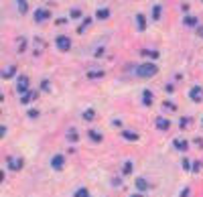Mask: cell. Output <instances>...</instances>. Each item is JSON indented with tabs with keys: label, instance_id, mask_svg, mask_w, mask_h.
<instances>
[{
	"label": "cell",
	"instance_id": "cell-19",
	"mask_svg": "<svg viewBox=\"0 0 203 197\" xmlns=\"http://www.w3.org/2000/svg\"><path fill=\"white\" fill-rule=\"evenodd\" d=\"M102 71H90V77H100Z\"/></svg>",
	"mask_w": 203,
	"mask_h": 197
},
{
	"label": "cell",
	"instance_id": "cell-8",
	"mask_svg": "<svg viewBox=\"0 0 203 197\" xmlns=\"http://www.w3.org/2000/svg\"><path fill=\"white\" fill-rule=\"evenodd\" d=\"M10 167H12V169H21V167H23V161H16V159H10Z\"/></svg>",
	"mask_w": 203,
	"mask_h": 197
},
{
	"label": "cell",
	"instance_id": "cell-11",
	"mask_svg": "<svg viewBox=\"0 0 203 197\" xmlns=\"http://www.w3.org/2000/svg\"><path fill=\"white\" fill-rule=\"evenodd\" d=\"M150 102H152V96L148 92H144V104H150Z\"/></svg>",
	"mask_w": 203,
	"mask_h": 197
},
{
	"label": "cell",
	"instance_id": "cell-20",
	"mask_svg": "<svg viewBox=\"0 0 203 197\" xmlns=\"http://www.w3.org/2000/svg\"><path fill=\"white\" fill-rule=\"evenodd\" d=\"M18 6H21V10H26V4H24V0H18Z\"/></svg>",
	"mask_w": 203,
	"mask_h": 197
},
{
	"label": "cell",
	"instance_id": "cell-17",
	"mask_svg": "<svg viewBox=\"0 0 203 197\" xmlns=\"http://www.w3.org/2000/svg\"><path fill=\"white\" fill-rule=\"evenodd\" d=\"M138 26L144 29V16H138Z\"/></svg>",
	"mask_w": 203,
	"mask_h": 197
},
{
	"label": "cell",
	"instance_id": "cell-18",
	"mask_svg": "<svg viewBox=\"0 0 203 197\" xmlns=\"http://www.w3.org/2000/svg\"><path fill=\"white\" fill-rule=\"evenodd\" d=\"M130 171H132V165H130V162H126V165H124V173H130Z\"/></svg>",
	"mask_w": 203,
	"mask_h": 197
},
{
	"label": "cell",
	"instance_id": "cell-10",
	"mask_svg": "<svg viewBox=\"0 0 203 197\" xmlns=\"http://www.w3.org/2000/svg\"><path fill=\"white\" fill-rule=\"evenodd\" d=\"M136 185H138V189H140V191H144V189H146V181H144V179H138V181H136Z\"/></svg>",
	"mask_w": 203,
	"mask_h": 197
},
{
	"label": "cell",
	"instance_id": "cell-4",
	"mask_svg": "<svg viewBox=\"0 0 203 197\" xmlns=\"http://www.w3.org/2000/svg\"><path fill=\"white\" fill-rule=\"evenodd\" d=\"M157 126H158V128H163V130H167V128H169V120H165V118H158V120H157Z\"/></svg>",
	"mask_w": 203,
	"mask_h": 197
},
{
	"label": "cell",
	"instance_id": "cell-12",
	"mask_svg": "<svg viewBox=\"0 0 203 197\" xmlns=\"http://www.w3.org/2000/svg\"><path fill=\"white\" fill-rule=\"evenodd\" d=\"M75 197H88V191L85 189H79L77 193H75Z\"/></svg>",
	"mask_w": 203,
	"mask_h": 197
},
{
	"label": "cell",
	"instance_id": "cell-7",
	"mask_svg": "<svg viewBox=\"0 0 203 197\" xmlns=\"http://www.w3.org/2000/svg\"><path fill=\"white\" fill-rule=\"evenodd\" d=\"M18 92H26V77H21L18 79Z\"/></svg>",
	"mask_w": 203,
	"mask_h": 197
},
{
	"label": "cell",
	"instance_id": "cell-6",
	"mask_svg": "<svg viewBox=\"0 0 203 197\" xmlns=\"http://www.w3.org/2000/svg\"><path fill=\"white\" fill-rule=\"evenodd\" d=\"M191 98H193V100H201V98H203V92L199 90V87H195V90L191 92Z\"/></svg>",
	"mask_w": 203,
	"mask_h": 197
},
{
	"label": "cell",
	"instance_id": "cell-2",
	"mask_svg": "<svg viewBox=\"0 0 203 197\" xmlns=\"http://www.w3.org/2000/svg\"><path fill=\"white\" fill-rule=\"evenodd\" d=\"M57 47H59L61 51H67L69 47H71V41H69V37H57Z\"/></svg>",
	"mask_w": 203,
	"mask_h": 197
},
{
	"label": "cell",
	"instance_id": "cell-5",
	"mask_svg": "<svg viewBox=\"0 0 203 197\" xmlns=\"http://www.w3.org/2000/svg\"><path fill=\"white\" fill-rule=\"evenodd\" d=\"M47 16H49L47 10H37L35 12V18H37V21H43V18H47Z\"/></svg>",
	"mask_w": 203,
	"mask_h": 197
},
{
	"label": "cell",
	"instance_id": "cell-1",
	"mask_svg": "<svg viewBox=\"0 0 203 197\" xmlns=\"http://www.w3.org/2000/svg\"><path fill=\"white\" fill-rule=\"evenodd\" d=\"M134 73H136V75H140V77H150V75L157 73V65H140Z\"/></svg>",
	"mask_w": 203,
	"mask_h": 197
},
{
	"label": "cell",
	"instance_id": "cell-21",
	"mask_svg": "<svg viewBox=\"0 0 203 197\" xmlns=\"http://www.w3.org/2000/svg\"><path fill=\"white\" fill-rule=\"evenodd\" d=\"M90 134H91V138H93V140H100V134H98V132H90Z\"/></svg>",
	"mask_w": 203,
	"mask_h": 197
},
{
	"label": "cell",
	"instance_id": "cell-16",
	"mask_svg": "<svg viewBox=\"0 0 203 197\" xmlns=\"http://www.w3.org/2000/svg\"><path fill=\"white\" fill-rule=\"evenodd\" d=\"M83 116H85V120H91V118H93V112H91V110H88Z\"/></svg>",
	"mask_w": 203,
	"mask_h": 197
},
{
	"label": "cell",
	"instance_id": "cell-3",
	"mask_svg": "<svg viewBox=\"0 0 203 197\" xmlns=\"http://www.w3.org/2000/svg\"><path fill=\"white\" fill-rule=\"evenodd\" d=\"M51 165H53V169H61V167H63V157H61V154H57V157H53V161H51Z\"/></svg>",
	"mask_w": 203,
	"mask_h": 197
},
{
	"label": "cell",
	"instance_id": "cell-9",
	"mask_svg": "<svg viewBox=\"0 0 203 197\" xmlns=\"http://www.w3.org/2000/svg\"><path fill=\"white\" fill-rule=\"evenodd\" d=\"M175 146L181 148V151H185V148H187V142H185V140H175Z\"/></svg>",
	"mask_w": 203,
	"mask_h": 197
},
{
	"label": "cell",
	"instance_id": "cell-13",
	"mask_svg": "<svg viewBox=\"0 0 203 197\" xmlns=\"http://www.w3.org/2000/svg\"><path fill=\"white\" fill-rule=\"evenodd\" d=\"M124 136L128 140H136V134H132V132H124Z\"/></svg>",
	"mask_w": 203,
	"mask_h": 197
},
{
	"label": "cell",
	"instance_id": "cell-15",
	"mask_svg": "<svg viewBox=\"0 0 203 197\" xmlns=\"http://www.w3.org/2000/svg\"><path fill=\"white\" fill-rule=\"evenodd\" d=\"M12 73H14V67H8V69H6V73H4V77H10Z\"/></svg>",
	"mask_w": 203,
	"mask_h": 197
},
{
	"label": "cell",
	"instance_id": "cell-22",
	"mask_svg": "<svg viewBox=\"0 0 203 197\" xmlns=\"http://www.w3.org/2000/svg\"><path fill=\"white\" fill-rule=\"evenodd\" d=\"M134 197H142V195H134Z\"/></svg>",
	"mask_w": 203,
	"mask_h": 197
},
{
	"label": "cell",
	"instance_id": "cell-14",
	"mask_svg": "<svg viewBox=\"0 0 203 197\" xmlns=\"http://www.w3.org/2000/svg\"><path fill=\"white\" fill-rule=\"evenodd\" d=\"M108 14H110V12H108V10H100V12H98V16H100V18H106Z\"/></svg>",
	"mask_w": 203,
	"mask_h": 197
}]
</instances>
